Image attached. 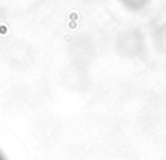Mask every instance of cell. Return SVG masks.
Listing matches in <instances>:
<instances>
[{
	"label": "cell",
	"mask_w": 166,
	"mask_h": 160,
	"mask_svg": "<svg viewBox=\"0 0 166 160\" xmlns=\"http://www.w3.org/2000/svg\"><path fill=\"white\" fill-rule=\"evenodd\" d=\"M122 1H123V4L126 7H129V8L138 9V8H140V7H143L144 4H145L147 0H122Z\"/></svg>",
	"instance_id": "1"
},
{
	"label": "cell",
	"mask_w": 166,
	"mask_h": 160,
	"mask_svg": "<svg viewBox=\"0 0 166 160\" xmlns=\"http://www.w3.org/2000/svg\"><path fill=\"white\" fill-rule=\"evenodd\" d=\"M0 160H4V157H3V156H1V155H0Z\"/></svg>",
	"instance_id": "2"
}]
</instances>
